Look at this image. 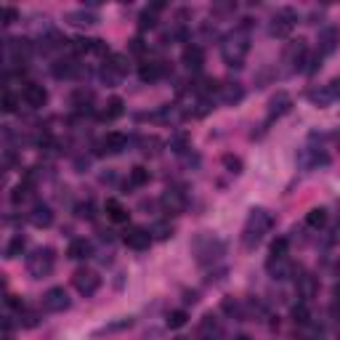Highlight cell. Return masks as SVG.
<instances>
[{
    "instance_id": "obj_12",
    "label": "cell",
    "mask_w": 340,
    "mask_h": 340,
    "mask_svg": "<svg viewBox=\"0 0 340 340\" xmlns=\"http://www.w3.org/2000/svg\"><path fill=\"white\" fill-rule=\"evenodd\" d=\"M340 48V30L337 27H324L322 30V35H319V56H332L335 51Z\"/></svg>"
},
{
    "instance_id": "obj_26",
    "label": "cell",
    "mask_w": 340,
    "mask_h": 340,
    "mask_svg": "<svg viewBox=\"0 0 340 340\" xmlns=\"http://www.w3.org/2000/svg\"><path fill=\"white\" fill-rule=\"evenodd\" d=\"M149 181H152V173H149L144 165H136L133 170H130V176H128V186H133V189L146 186Z\"/></svg>"
},
{
    "instance_id": "obj_16",
    "label": "cell",
    "mask_w": 340,
    "mask_h": 340,
    "mask_svg": "<svg viewBox=\"0 0 340 340\" xmlns=\"http://www.w3.org/2000/svg\"><path fill=\"white\" fill-rule=\"evenodd\" d=\"M22 96H24V101H27V107L40 109V107H45V101H48V91H45L43 85H37V82H27Z\"/></svg>"
},
{
    "instance_id": "obj_29",
    "label": "cell",
    "mask_w": 340,
    "mask_h": 340,
    "mask_svg": "<svg viewBox=\"0 0 340 340\" xmlns=\"http://www.w3.org/2000/svg\"><path fill=\"white\" fill-rule=\"evenodd\" d=\"M24 247H27V239L22 237V234H16V237H11V242H8V247H6V258L8 261L19 258V255L24 252Z\"/></svg>"
},
{
    "instance_id": "obj_6",
    "label": "cell",
    "mask_w": 340,
    "mask_h": 340,
    "mask_svg": "<svg viewBox=\"0 0 340 340\" xmlns=\"http://www.w3.org/2000/svg\"><path fill=\"white\" fill-rule=\"evenodd\" d=\"M295 22H298V14L292 11V8H282V11L274 14L269 32H271L274 37H287L292 30H295Z\"/></svg>"
},
{
    "instance_id": "obj_35",
    "label": "cell",
    "mask_w": 340,
    "mask_h": 340,
    "mask_svg": "<svg viewBox=\"0 0 340 340\" xmlns=\"http://www.w3.org/2000/svg\"><path fill=\"white\" fill-rule=\"evenodd\" d=\"M19 322H22V327H37V322H40V314H37V311L22 308V311H19Z\"/></svg>"
},
{
    "instance_id": "obj_30",
    "label": "cell",
    "mask_w": 340,
    "mask_h": 340,
    "mask_svg": "<svg viewBox=\"0 0 340 340\" xmlns=\"http://www.w3.org/2000/svg\"><path fill=\"white\" fill-rule=\"evenodd\" d=\"M306 223L311 226V229H322V226L327 223V210L324 207H311L308 215H306Z\"/></svg>"
},
{
    "instance_id": "obj_47",
    "label": "cell",
    "mask_w": 340,
    "mask_h": 340,
    "mask_svg": "<svg viewBox=\"0 0 340 340\" xmlns=\"http://www.w3.org/2000/svg\"><path fill=\"white\" fill-rule=\"evenodd\" d=\"M237 340H252V337H247V335H239Z\"/></svg>"
},
{
    "instance_id": "obj_17",
    "label": "cell",
    "mask_w": 340,
    "mask_h": 340,
    "mask_svg": "<svg viewBox=\"0 0 340 340\" xmlns=\"http://www.w3.org/2000/svg\"><path fill=\"white\" fill-rule=\"evenodd\" d=\"M221 335V319L215 314H205L202 322H200V329H197V337L200 340H218Z\"/></svg>"
},
{
    "instance_id": "obj_3",
    "label": "cell",
    "mask_w": 340,
    "mask_h": 340,
    "mask_svg": "<svg viewBox=\"0 0 340 340\" xmlns=\"http://www.w3.org/2000/svg\"><path fill=\"white\" fill-rule=\"evenodd\" d=\"M226 244L221 239H215L213 234H200L194 239V255H197V263L200 266H207V263H215L223 255Z\"/></svg>"
},
{
    "instance_id": "obj_2",
    "label": "cell",
    "mask_w": 340,
    "mask_h": 340,
    "mask_svg": "<svg viewBox=\"0 0 340 340\" xmlns=\"http://www.w3.org/2000/svg\"><path fill=\"white\" fill-rule=\"evenodd\" d=\"M274 226V215L266 210V207H252L247 221L242 226V247L244 250H255L263 242V237L271 231Z\"/></svg>"
},
{
    "instance_id": "obj_15",
    "label": "cell",
    "mask_w": 340,
    "mask_h": 340,
    "mask_svg": "<svg viewBox=\"0 0 340 340\" xmlns=\"http://www.w3.org/2000/svg\"><path fill=\"white\" fill-rule=\"evenodd\" d=\"M290 109H292V99H290V93L279 91L277 96H274V99L269 101V122L279 120V117H285Z\"/></svg>"
},
{
    "instance_id": "obj_27",
    "label": "cell",
    "mask_w": 340,
    "mask_h": 340,
    "mask_svg": "<svg viewBox=\"0 0 340 340\" xmlns=\"http://www.w3.org/2000/svg\"><path fill=\"white\" fill-rule=\"evenodd\" d=\"M122 112H125V101H122L120 96H112L107 101V109L101 112V120H117Z\"/></svg>"
},
{
    "instance_id": "obj_46",
    "label": "cell",
    "mask_w": 340,
    "mask_h": 340,
    "mask_svg": "<svg viewBox=\"0 0 340 340\" xmlns=\"http://www.w3.org/2000/svg\"><path fill=\"white\" fill-rule=\"evenodd\" d=\"M6 303L11 306V308H19V311L24 308V303H22V300H19V295H6Z\"/></svg>"
},
{
    "instance_id": "obj_5",
    "label": "cell",
    "mask_w": 340,
    "mask_h": 340,
    "mask_svg": "<svg viewBox=\"0 0 340 340\" xmlns=\"http://www.w3.org/2000/svg\"><path fill=\"white\" fill-rule=\"evenodd\" d=\"M337 99H340V77H332L329 82L308 91V101L314 104V107H327V104H332Z\"/></svg>"
},
{
    "instance_id": "obj_42",
    "label": "cell",
    "mask_w": 340,
    "mask_h": 340,
    "mask_svg": "<svg viewBox=\"0 0 340 340\" xmlns=\"http://www.w3.org/2000/svg\"><path fill=\"white\" fill-rule=\"evenodd\" d=\"M292 319H295V324H308V308L300 303L292 308Z\"/></svg>"
},
{
    "instance_id": "obj_45",
    "label": "cell",
    "mask_w": 340,
    "mask_h": 340,
    "mask_svg": "<svg viewBox=\"0 0 340 340\" xmlns=\"http://www.w3.org/2000/svg\"><path fill=\"white\" fill-rule=\"evenodd\" d=\"M130 51H133V53H138V56L146 51V45L141 43V37H136V40H130Z\"/></svg>"
},
{
    "instance_id": "obj_40",
    "label": "cell",
    "mask_w": 340,
    "mask_h": 340,
    "mask_svg": "<svg viewBox=\"0 0 340 340\" xmlns=\"http://www.w3.org/2000/svg\"><path fill=\"white\" fill-rule=\"evenodd\" d=\"M16 109H19V99L14 93H3V112L6 115H14Z\"/></svg>"
},
{
    "instance_id": "obj_10",
    "label": "cell",
    "mask_w": 340,
    "mask_h": 340,
    "mask_svg": "<svg viewBox=\"0 0 340 340\" xmlns=\"http://www.w3.org/2000/svg\"><path fill=\"white\" fill-rule=\"evenodd\" d=\"M43 308L51 311V314L67 311V308H69V295H67V290H64V287H51V290L43 295Z\"/></svg>"
},
{
    "instance_id": "obj_31",
    "label": "cell",
    "mask_w": 340,
    "mask_h": 340,
    "mask_svg": "<svg viewBox=\"0 0 340 340\" xmlns=\"http://www.w3.org/2000/svg\"><path fill=\"white\" fill-rule=\"evenodd\" d=\"M53 74L56 77H74V74H77V64L74 61H69V59H64V61H56L53 64Z\"/></svg>"
},
{
    "instance_id": "obj_19",
    "label": "cell",
    "mask_w": 340,
    "mask_h": 340,
    "mask_svg": "<svg viewBox=\"0 0 340 340\" xmlns=\"http://www.w3.org/2000/svg\"><path fill=\"white\" fill-rule=\"evenodd\" d=\"M181 61H184V67H186V69L200 72V69H202V64H205V53H202L200 45H186V48H184V56H181Z\"/></svg>"
},
{
    "instance_id": "obj_24",
    "label": "cell",
    "mask_w": 340,
    "mask_h": 340,
    "mask_svg": "<svg viewBox=\"0 0 340 340\" xmlns=\"http://www.w3.org/2000/svg\"><path fill=\"white\" fill-rule=\"evenodd\" d=\"M327 154L319 152V149H303V154H300V165L303 167H319V165H327Z\"/></svg>"
},
{
    "instance_id": "obj_41",
    "label": "cell",
    "mask_w": 340,
    "mask_h": 340,
    "mask_svg": "<svg viewBox=\"0 0 340 340\" xmlns=\"http://www.w3.org/2000/svg\"><path fill=\"white\" fill-rule=\"evenodd\" d=\"M0 22H3L6 27L14 24V22H19V11H16V8H11V6H6L3 11H0Z\"/></svg>"
},
{
    "instance_id": "obj_18",
    "label": "cell",
    "mask_w": 340,
    "mask_h": 340,
    "mask_svg": "<svg viewBox=\"0 0 340 340\" xmlns=\"http://www.w3.org/2000/svg\"><path fill=\"white\" fill-rule=\"evenodd\" d=\"M122 149H128V136H125V133H120V130H112V133L104 136L101 152H107V154H120Z\"/></svg>"
},
{
    "instance_id": "obj_4",
    "label": "cell",
    "mask_w": 340,
    "mask_h": 340,
    "mask_svg": "<svg viewBox=\"0 0 340 340\" xmlns=\"http://www.w3.org/2000/svg\"><path fill=\"white\" fill-rule=\"evenodd\" d=\"M53 263H56L53 247H37L30 258H27V269H30V274L35 279H45L53 271Z\"/></svg>"
},
{
    "instance_id": "obj_38",
    "label": "cell",
    "mask_w": 340,
    "mask_h": 340,
    "mask_svg": "<svg viewBox=\"0 0 340 340\" xmlns=\"http://www.w3.org/2000/svg\"><path fill=\"white\" fill-rule=\"evenodd\" d=\"M152 237L154 239H170V237H173V226H170V223H154Z\"/></svg>"
},
{
    "instance_id": "obj_43",
    "label": "cell",
    "mask_w": 340,
    "mask_h": 340,
    "mask_svg": "<svg viewBox=\"0 0 340 340\" xmlns=\"http://www.w3.org/2000/svg\"><path fill=\"white\" fill-rule=\"evenodd\" d=\"M223 311H226V314H239V303H237V300H234V298H223Z\"/></svg>"
},
{
    "instance_id": "obj_21",
    "label": "cell",
    "mask_w": 340,
    "mask_h": 340,
    "mask_svg": "<svg viewBox=\"0 0 340 340\" xmlns=\"http://www.w3.org/2000/svg\"><path fill=\"white\" fill-rule=\"evenodd\" d=\"M136 324V319L133 316H122V319H115V322H109V324H104L99 327L96 332H93V337H104V335H115V332H122V329H130Z\"/></svg>"
},
{
    "instance_id": "obj_48",
    "label": "cell",
    "mask_w": 340,
    "mask_h": 340,
    "mask_svg": "<svg viewBox=\"0 0 340 340\" xmlns=\"http://www.w3.org/2000/svg\"><path fill=\"white\" fill-rule=\"evenodd\" d=\"M3 340H14V337H11V335H3Z\"/></svg>"
},
{
    "instance_id": "obj_8",
    "label": "cell",
    "mask_w": 340,
    "mask_h": 340,
    "mask_svg": "<svg viewBox=\"0 0 340 340\" xmlns=\"http://www.w3.org/2000/svg\"><path fill=\"white\" fill-rule=\"evenodd\" d=\"M125 74H128V59L122 53H109L107 56V64H104L101 77L107 80V82H120Z\"/></svg>"
},
{
    "instance_id": "obj_13",
    "label": "cell",
    "mask_w": 340,
    "mask_h": 340,
    "mask_svg": "<svg viewBox=\"0 0 340 340\" xmlns=\"http://www.w3.org/2000/svg\"><path fill=\"white\" fill-rule=\"evenodd\" d=\"M122 242L133 250H146L149 244H152V231L141 229V226H130V229L122 234Z\"/></svg>"
},
{
    "instance_id": "obj_11",
    "label": "cell",
    "mask_w": 340,
    "mask_h": 340,
    "mask_svg": "<svg viewBox=\"0 0 340 340\" xmlns=\"http://www.w3.org/2000/svg\"><path fill=\"white\" fill-rule=\"evenodd\" d=\"M64 24L77 27V30H88V27L99 24V16L93 11H88V8H77V11H67V14H64Z\"/></svg>"
},
{
    "instance_id": "obj_49",
    "label": "cell",
    "mask_w": 340,
    "mask_h": 340,
    "mask_svg": "<svg viewBox=\"0 0 340 340\" xmlns=\"http://www.w3.org/2000/svg\"><path fill=\"white\" fill-rule=\"evenodd\" d=\"M176 340H186V337H176Z\"/></svg>"
},
{
    "instance_id": "obj_23",
    "label": "cell",
    "mask_w": 340,
    "mask_h": 340,
    "mask_svg": "<svg viewBox=\"0 0 340 340\" xmlns=\"http://www.w3.org/2000/svg\"><path fill=\"white\" fill-rule=\"evenodd\" d=\"M104 210H107V218H109L112 223H128V221H130L128 207H122L117 200H107V205H104Z\"/></svg>"
},
{
    "instance_id": "obj_14",
    "label": "cell",
    "mask_w": 340,
    "mask_h": 340,
    "mask_svg": "<svg viewBox=\"0 0 340 340\" xmlns=\"http://www.w3.org/2000/svg\"><path fill=\"white\" fill-rule=\"evenodd\" d=\"M72 51L74 53H107L109 56V51H107V43L104 40H99V37H74L72 40Z\"/></svg>"
},
{
    "instance_id": "obj_9",
    "label": "cell",
    "mask_w": 340,
    "mask_h": 340,
    "mask_svg": "<svg viewBox=\"0 0 340 340\" xmlns=\"http://www.w3.org/2000/svg\"><path fill=\"white\" fill-rule=\"evenodd\" d=\"M72 282H74V287H77V292L80 295H93L99 287H101V277L96 271H91V269H77L74 271V277H72Z\"/></svg>"
},
{
    "instance_id": "obj_37",
    "label": "cell",
    "mask_w": 340,
    "mask_h": 340,
    "mask_svg": "<svg viewBox=\"0 0 340 340\" xmlns=\"http://www.w3.org/2000/svg\"><path fill=\"white\" fill-rule=\"evenodd\" d=\"M30 189H32L30 184H24V181H22V184H19V186L14 189V192H11V202H14V205H22V202L27 200V197H30Z\"/></svg>"
},
{
    "instance_id": "obj_36",
    "label": "cell",
    "mask_w": 340,
    "mask_h": 340,
    "mask_svg": "<svg viewBox=\"0 0 340 340\" xmlns=\"http://www.w3.org/2000/svg\"><path fill=\"white\" fill-rule=\"evenodd\" d=\"M223 167L229 170V173H234V176H239L242 173V159L239 157H234V154H223Z\"/></svg>"
},
{
    "instance_id": "obj_39",
    "label": "cell",
    "mask_w": 340,
    "mask_h": 340,
    "mask_svg": "<svg viewBox=\"0 0 340 340\" xmlns=\"http://www.w3.org/2000/svg\"><path fill=\"white\" fill-rule=\"evenodd\" d=\"M162 202H165V205L170 207V210H178V207L184 205V197L178 194V192H167V194L162 197Z\"/></svg>"
},
{
    "instance_id": "obj_20",
    "label": "cell",
    "mask_w": 340,
    "mask_h": 340,
    "mask_svg": "<svg viewBox=\"0 0 340 340\" xmlns=\"http://www.w3.org/2000/svg\"><path fill=\"white\" fill-rule=\"evenodd\" d=\"M30 223L37 226V229H48V226L53 223V210L48 205H43V202H37L32 207V213H30Z\"/></svg>"
},
{
    "instance_id": "obj_1",
    "label": "cell",
    "mask_w": 340,
    "mask_h": 340,
    "mask_svg": "<svg viewBox=\"0 0 340 340\" xmlns=\"http://www.w3.org/2000/svg\"><path fill=\"white\" fill-rule=\"evenodd\" d=\"M250 19H244V24L237 27L234 32H229L223 37V43H221V56H223V61L229 64V67L234 69H239L244 59H247V53H250Z\"/></svg>"
},
{
    "instance_id": "obj_32",
    "label": "cell",
    "mask_w": 340,
    "mask_h": 340,
    "mask_svg": "<svg viewBox=\"0 0 340 340\" xmlns=\"http://www.w3.org/2000/svg\"><path fill=\"white\" fill-rule=\"evenodd\" d=\"M287 247H290V242L287 237H279V239H274L271 242V247H269V255H271V261H282L287 255Z\"/></svg>"
},
{
    "instance_id": "obj_22",
    "label": "cell",
    "mask_w": 340,
    "mask_h": 340,
    "mask_svg": "<svg viewBox=\"0 0 340 340\" xmlns=\"http://www.w3.org/2000/svg\"><path fill=\"white\" fill-rule=\"evenodd\" d=\"M67 255L72 261H85V258H91V255H93V244L88 239H72L69 247H67Z\"/></svg>"
},
{
    "instance_id": "obj_44",
    "label": "cell",
    "mask_w": 340,
    "mask_h": 340,
    "mask_svg": "<svg viewBox=\"0 0 340 340\" xmlns=\"http://www.w3.org/2000/svg\"><path fill=\"white\" fill-rule=\"evenodd\" d=\"M77 215L80 218H93V205H77Z\"/></svg>"
},
{
    "instance_id": "obj_34",
    "label": "cell",
    "mask_w": 340,
    "mask_h": 340,
    "mask_svg": "<svg viewBox=\"0 0 340 340\" xmlns=\"http://www.w3.org/2000/svg\"><path fill=\"white\" fill-rule=\"evenodd\" d=\"M154 27H157V14L152 11V8H146V11L138 16V30L146 32V30H154Z\"/></svg>"
},
{
    "instance_id": "obj_7",
    "label": "cell",
    "mask_w": 340,
    "mask_h": 340,
    "mask_svg": "<svg viewBox=\"0 0 340 340\" xmlns=\"http://www.w3.org/2000/svg\"><path fill=\"white\" fill-rule=\"evenodd\" d=\"M285 64H290V72H303L308 64V45L306 40H292L285 51Z\"/></svg>"
},
{
    "instance_id": "obj_33",
    "label": "cell",
    "mask_w": 340,
    "mask_h": 340,
    "mask_svg": "<svg viewBox=\"0 0 340 340\" xmlns=\"http://www.w3.org/2000/svg\"><path fill=\"white\" fill-rule=\"evenodd\" d=\"M186 322H189V314H186L184 308L170 311V314H167V327H170V329H181Z\"/></svg>"
},
{
    "instance_id": "obj_28",
    "label": "cell",
    "mask_w": 340,
    "mask_h": 340,
    "mask_svg": "<svg viewBox=\"0 0 340 340\" xmlns=\"http://www.w3.org/2000/svg\"><path fill=\"white\" fill-rule=\"evenodd\" d=\"M221 99H223V104H237V101L244 99V88H242L239 82L223 85V88H221Z\"/></svg>"
},
{
    "instance_id": "obj_25",
    "label": "cell",
    "mask_w": 340,
    "mask_h": 340,
    "mask_svg": "<svg viewBox=\"0 0 340 340\" xmlns=\"http://www.w3.org/2000/svg\"><path fill=\"white\" fill-rule=\"evenodd\" d=\"M165 74V67L159 61H149V64H141V69H138V77L144 80V82H154L159 80Z\"/></svg>"
}]
</instances>
